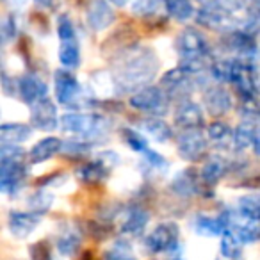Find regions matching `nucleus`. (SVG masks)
I'll return each instance as SVG.
<instances>
[{
	"label": "nucleus",
	"instance_id": "nucleus-1",
	"mask_svg": "<svg viewBox=\"0 0 260 260\" xmlns=\"http://www.w3.org/2000/svg\"><path fill=\"white\" fill-rule=\"evenodd\" d=\"M157 68L159 61L150 48L128 50V54L119 59L112 73L114 87L121 94L138 93L146 87V84L152 82L153 77L157 75Z\"/></svg>",
	"mask_w": 260,
	"mask_h": 260
},
{
	"label": "nucleus",
	"instance_id": "nucleus-2",
	"mask_svg": "<svg viewBox=\"0 0 260 260\" xmlns=\"http://www.w3.org/2000/svg\"><path fill=\"white\" fill-rule=\"evenodd\" d=\"M59 125L66 134L80 136L86 139L98 138L109 128V121L104 116L91 112H68L61 118Z\"/></svg>",
	"mask_w": 260,
	"mask_h": 260
},
{
	"label": "nucleus",
	"instance_id": "nucleus-3",
	"mask_svg": "<svg viewBox=\"0 0 260 260\" xmlns=\"http://www.w3.org/2000/svg\"><path fill=\"white\" fill-rule=\"evenodd\" d=\"M196 23L207 29L228 30L235 25V20L228 6H224L219 0H214V2H205L196 11Z\"/></svg>",
	"mask_w": 260,
	"mask_h": 260
},
{
	"label": "nucleus",
	"instance_id": "nucleus-4",
	"mask_svg": "<svg viewBox=\"0 0 260 260\" xmlns=\"http://www.w3.org/2000/svg\"><path fill=\"white\" fill-rule=\"evenodd\" d=\"M130 105L152 116H164L168 112V94L162 87L146 86L130 96Z\"/></svg>",
	"mask_w": 260,
	"mask_h": 260
},
{
	"label": "nucleus",
	"instance_id": "nucleus-5",
	"mask_svg": "<svg viewBox=\"0 0 260 260\" xmlns=\"http://www.w3.org/2000/svg\"><path fill=\"white\" fill-rule=\"evenodd\" d=\"M177 52L182 57V62L205 61L209 55V43L196 29H185L177 38Z\"/></svg>",
	"mask_w": 260,
	"mask_h": 260
},
{
	"label": "nucleus",
	"instance_id": "nucleus-6",
	"mask_svg": "<svg viewBox=\"0 0 260 260\" xmlns=\"http://www.w3.org/2000/svg\"><path fill=\"white\" fill-rule=\"evenodd\" d=\"M177 150H178V155L184 160L194 162V160H200L205 155L207 139L202 134V130H184L178 136Z\"/></svg>",
	"mask_w": 260,
	"mask_h": 260
},
{
	"label": "nucleus",
	"instance_id": "nucleus-7",
	"mask_svg": "<svg viewBox=\"0 0 260 260\" xmlns=\"http://www.w3.org/2000/svg\"><path fill=\"white\" fill-rule=\"evenodd\" d=\"M118 153H112V152H105L102 153L100 159L96 160H91V162L84 164L79 171H77V177L82 184H100L107 178L109 170H111V164L112 162H118Z\"/></svg>",
	"mask_w": 260,
	"mask_h": 260
},
{
	"label": "nucleus",
	"instance_id": "nucleus-8",
	"mask_svg": "<svg viewBox=\"0 0 260 260\" xmlns=\"http://www.w3.org/2000/svg\"><path fill=\"white\" fill-rule=\"evenodd\" d=\"M177 244H178V226L175 223L159 224L146 237V248L153 253L170 251Z\"/></svg>",
	"mask_w": 260,
	"mask_h": 260
},
{
	"label": "nucleus",
	"instance_id": "nucleus-9",
	"mask_svg": "<svg viewBox=\"0 0 260 260\" xmlns=\"http://www.w3.org/2000/svg\"><path fill=\"white\" fill-rule=\"evenodd\" d=\"M55 98L61 105H72L80 93V84L70 70H57L54 73Z\"/></svg>",
	"mask_w": 260,
	"mask_h": 260
},
{
	"label": "nucleus",
	"instance_id": "nucleus-10",
	"mask_svg": "<svg viewBox=\"0 0 260 260\" xmlns=\"http://www.w3.org/2000/svg\"><path fill=\"white\" fill-rule=\"evenodd\" d=\"M30 123L34 128L47 130V132L57 128V123H61V119H57V107L54 102L45 98L34 104L32 112H30Z\"/></svg>",
	"mask_w": 260,
	"mask_h": 260
},
{
	"label": "nucleus",
	"instance_id": "nucleus-11",
	"mask_svg": "<svg viewBox=\"0 0 260 260\" xmlns=\"http://www.w3.org/2000/svg\"><path fill=\"white\" fill-rule=\"evenodd\" d=\"M175 125L182 130H200L203 125V112L198 104L182 100L175 109Z\"/></svg>",
	"mask_w": 260,
	"mask_h": 260
},
{
	"label": "nucleus",
	"instance_id": "nucleus-12",
	"mask_svg": "<svg viewBox=\"0 0 260 260\" xmlns=\"http://www.w3.org/2000/svg\"><path fill=\"white\" fill-rule=\"evenodd\" d=\"M160 87L166 91L168 96H171V94L184 96L192 87V75L185 72L182 66H178V68H173L164 73L162 79H160Z\"/></svg>",
	"mask_w": 260,
	"mask_h": 260
},
{
	"label": "nucleus",
	"instance_id": "nucleus-13",
	"mask_svg": "<svg viewBox=\"0 0 260 260\" xmlns=\"http://www.w3.org/2000/svg\"><path fill=\"white\" fill-rule=\"evenodd\" d=\"M18 93L25 104L34 105L47 98L48 86L41 77L34 75V73H25L18 82Z\"/></svg>",
	"mask_w": 260,
	"mask_h": 260
},
{
	"label": "nucleus",
	"instance_id": "nucleus-14",
	"mask_svg": "<svg viewBox=\"0 0 260 260\" xmlns=\"http://www.w3.org/2000/svg\"><path fill=\"white\" fill-rule=\"evenodd\" d=\"M114 22V11L111 8L109 0H91L89 8H87V23L93 30H100L111 27Z\"/></svg>",
	"mask_w": 260,
	"mask_h": 260
},
{
	"label": "nucleus",
	"instance_id": "nucleus-15",
	"mask_svg": "<svg viewBox=\"0 0 260 260\" xmlns=\"http://www.w3.org/2000/svg\"><path fill=\"white\" fill-rule=\"evenodd\" d=\"M230 230L237 235L241 244L260 241V221L248 219L241 214H230Z\"/></svg>",
	"mask_w": 260,
	"mask_h": 260
},
{
	"label": "nucleus",
	"instance_id": "nucleus-16",
	"mask_svg": "<svg viewBox=\"0 0 260 260\" xmlns=\"http://www.w3.org/2000/svg\"><path fill=\"white\" fill-rule=\"evenodd\" d=\"M203 104L209 114L212 116H223L232 109V96L224 87L221 86H210L203 93Z\"/></svg>",
	"mask_w": 260,
	"mask_h": 260
},
{
	"label": "nucleus",
	"instance_id": "nucleus-17",
	"mask_svg": "<svg viewBox=\"0 0 260 260\" xmlns=\"http://www.w3.org/2000/svg\"><path fill=\"white\" fill-rule=\"evenodd\" d=\"M40 214H34V212H22V210H13L9 214V232H11L15 237L23 239L27 235H30L36 226L40 224Z\"/></svg>",
	"mask_w": 260,
	"mask_h": 260
},
{
	"label": "nucleus",
	"instance_id": "nucleus-18",
	"mask_svg": "<svg viewBox=\"0 0 260 260\" xmlns=\"http://www.w3.org/2000/svg\"><path fill=\"white\" fill-rule=\"evenodd\" d=\"M23 177H25V168L22 160L18 162H0V189L2 192H15L20 187Z\"/></svg>",
	"mask_w": 260,
	"mask_h": 260
},
{
	"label": "nucleus",
	"instance_id": "nucleus-19",
	"mask_svg": "<svg viewBox=\"0 0 260 260\" xmlns=\"http://www.w3.org/2000/svg\"><path fill=\"white\" fill-rule=\"evenodd\" d=\"M226 45L235 52L237 55H241L242 59L255 57L256 54V41L253 40V36L246 30H232L228 34Z\"/></svg>",
	"mask_w": 260,
	"mask_h": 260
},
{
	"label": "nucleus",
	"instance_id": "nucleus-20",
	"mask_svg": "<svg viewBox=\"0 0 260 260\" xmlns=\"http://www.w3.org/2000/svg\"><path fill=\"white\" fill-rule=\"evenodd\" d=\"M194 228L198 234L207 235V237H214V235H223L224 232L230 230V214H223L219 217H207L200 216L196 217Z\"/></svg>",
	"mask_w": 260,
	"mask_h": 260
},
{
	"label": "nucleus",
	"instance_id": "nucleus-21",
	"mask_svg": "<svg viewBox=\"0 0 260 260\" xmlns=\"http://www.w3.org/2000/svg\"><path fill=\"white\" fill-rule=\"evenodd\" d=\"M62 145H64V141L59 139V138L41 139V141L36 143L34 148L30 150V153H29L30 162L40 164V162H45V160L52 159V157H55L59 152H62Z\"/></svg>",
	"mask_w": 260,
	"mask_h": 260
},
{
	"label": "nucleus",
	"instance_id": "nucleus-22",
	"mask_svg": "<svg viewBox=\"0 0 260 260\" xmlns=\"http://www.w3.org/2000/svg\"><path fill=\"white\" fill-rule=\"evenodd\" d=\"M148 212L141 207H132L126 210L125 217L121 221V232L126 235H139L148 224Z\"/></svg>",
	"mask_w": 260,
	"mask_h": 260
},
{
	"label": "nucleus",
	"instance_id": "nucleus-23",
	"mask_svg": "<svg viewBox=\"0 0 260 260\" xmlns=\"http://www.w3.org/2000/svg\"><path fill=\"white\" fill-rule=\"evenodd\" d=\"M32 136V128L23 123H4L0 126V141L2 145H20Z\"/></svg>",
	"mask_w": 260,
	"mask_h": 260
},
{
	"label": "nucleus",
	"instance_id": "nucleus-24",
	"mask_svg": "<svg viewBox=\"0 0 260 260\" xmlns=\"http://www.w3.org/2000/svg\"><path fill=\"white\" fill-rule=\"evenodd\" d=\"M139 128H141L143 132H146L150 138L155 139L157 143H168L171 139V136H173L170 125H168L164 119L157 118V116L141 119V121H139Z\"/></svg>",
	"mask_w": 260,
	"mask_h": 260
},
{
	"label": "nucleus",
	"instance_id": "nucleus-25",
	"mask_svg": "<svg viewBox=\"0 0 260 260\" xmlns=\"http://www.w3.org/2000/svg\"><path fill=\"white\" fill-rule=\"evenodd\" d=\"M226 162H224L221 157H212L209 159L202 168V173H200V178L205 185H216L221 178L226 173Z\"/></svg>",
	"mask_w": 260,
	"mask_h": 260
},
{
	"label": "nucleus",
	"instance_id": "nucleus-26",
	"mask_svg": "<svg viewBox=\"0 0 260 260\" xmlns=\"http://www.w3.org/2000/svg\"><path fill=\"white\" fill-rule=\"evenodd\" d=\"M164 8H166L168 15L177 22H187L192 16H196L191 0H164Z\"/></svg>",
	"mask_w": 260,
	"mask_h": 260
},
{
	"label": "nucleus",
	"instance_id": "nucleus-27",
	"mask_svg": "<svg viewBox=\"0 0 260 260\" xmlns=\"http://www.w3.org/2000/svg\"><path fill=\"white\" fill-rule=\"evenodd\" d=\"M256 128H258V126H255L253 121H244L234 130V146L237 152H242V150H246L248 146H253Z\"/></svg>",
	"mask_w": 260,
	"mask_h": 260
},
{
	"label": "nucleus",
	"instance_id": "nucleus-28",
	"mask_svg": "<svg viewBox=\"0 0 260 260\" xmlns=\"http://www.w3.org/2000/svg\"><path fill=\"white\" fill-rule=\"evenodd\" d=\"M207 136H209L210 141L216 146H219V148L228 146V143H234V132H232V128L224 121L210 123L209 128H207Z\"/></svg>",
	"mask_w": 260,
	"mask_h": 260
},
{
	"label": "nucleus",
	"instance_id": "nucleus-29",
	"mask_svg": "<svg viewBox=\"0 0 260 260\" xmlns=\"http://www.w3.org/2000/svg\"><path fill=\"white\" fill-rule=\"evenodd\" d=\"M59 61L62 62V66L66 68H77L80 62V48L79 43L75 40L61 41V47H59Z\"/></svg>",
	"mask_w": 260,
	"mask_h": 260
},
{
	"label": "nucleus",
	"instance_id": "nucleus-30",
	"mask_svg": "<svg viewBox=\"0 0 260 260\" xmlns=\"http://www.w3.org/2000/svg\"><path fill=\"white\" fill-rule=\"evenodd\" d=\"M171 189L180 196H192L198 187H196V178L191 171H184V173L177 175L175 180L171 182Z\"/></svg>",
	"mask_w": 260,
	"mask_h": 260
},
{
	"label": "nucleus",
	"instance_id": "nucleus-31",
	"mask_svg": "<svg viewBox=\"0 0 260 260\" xmlns=\"http://www.w3.org/2000/svg\"><path fill=\"white\" fill-rule=\"evenodd\" d=\"M241 216L248 217V219H255L260 221V192L256 194H248V196H242L239 200V210H237Z\"/></svg>",
	"mask_w": 260,
	"mask_h": 260
},
{
	"label": "nucleus",
	"instance_id": "nucleus-32",
	"mask_svg": "<svg viewBox=\"0 0 260 260\" xmlns=\"http://www.w3.org/2000/svg\"><path fill=\"white\" fill-rule=\"evenodd\" d=\"M79 246H80V234H79V232H75V230L62 232L61 237L57 239V249L66 256L77 253Z\"/></svg>",
	"mask_w": 260,
	"mask_h": 260
},
{
	"label": "nucleus",
	"instance_id": "nucleus-33",
	"mask_svg": "<svg viewBox=\"0 0 260 260\" xmlns=\"http://www.w3.org/2000/svg\"><path fill=\"white\" fill-rule=\"evenodd\" d=\"M104 260H136V255L130 248L128 242L116 241L111 248L105 251Z\"/></svg>",
	"mask_w": 260,
	"mask_h": 260
},
{
	"label": "nucleus",
	"instance_id": "nucleus-34",
	"mask_svg": "<svg viewBox=\"0 0 260 260\" xmlns=\"http://www.w3.org/2000/svg\"><path fill=\"white\" fill-rule=\"evenodd\" d=\"M52 202H54V198H52L50 192H47V191H38V192H34V194L30 196L29 202H27V205H29L30 212L40 214V216H41V214H45L48 209H50Z\"/></svg>",
	"mask_w": 260,
	"mask_h": 260
},
{
	"label": "nucleus",
	"instance_id": "nucleus-35",
	"mask_svg": "<svg viewBox=\"0 0 260 260\" xmlns=\"http://www.w3.org/2000/svg\"><path fill=\"white\" fill-rule=\"evenodd\" d=\"M241 251V241L237 239V235L232 230L224 232L221 237V255L226 258H235Z\"/></svg>",
	"mask_w": 260,
	"mask_h": 260
},
{
	"label": "nucleus",
	"instance_id": "nucleus-36",
	"mask_svg": "<svg viewBox=\"0 0 260 260\" xmlns=\"http://www.w3.org/2000/svg\"><path fill=\"white\" fill-rule=\"evenodd\" d=\"M121 136H123V139H125L126 145H128L132 150H136V152L145 153L146 150H148V143H146V139L143 138V134H139L138 130L123 128L121 130Z\"/></svg>",
	"mask_w": 260,
	"mask_h": 260
},
{
	"label": "nucleus",
	"instance_id": "nucleus-37",
	"mask_svg": "<svg viewBox=\"0 0 260 260\" xmlns=\"http://www.w3.org/2000/svg\"><path fill=\"white\" fill-rule=\"evenodd\" d=\"M164 4V0H134L132 13L136 16H152L159 11V8Z\"/></svg>",
	"mask_w": 260,
	"mask_h": 260
},
{
	"label": "nucleus",
	"instance_id": "nucleus-38",
	"mask_svg": "<svg viewBox=\"0 0 260 260\" xmlns=\"http://www.w3.org/2000/svg\"><path fill=\"white\" fill-rule=\"evenodd\" d=\"M241 116H244L246 121H260V104L256 98H249V100L241 102Z\"/></svg>",
	"mask_w": 260,
	"mask_h": 260
},
{
	"label": "nucleus",
	"instance_id": "nucleus-39",
	"mask_svg": "<svg viewBox=\"0 0 260 260\" xmlns=\"http://www.w3.org/2000/svg\"><path fill=\"white\" fill-rule=\"evenodd\" d=\"M25 152L16 145H2L0 148V162H18L23 159Z\"/></svg>",
	"mask_w": 260,
	"mask_h": 260
},
{
	"label": "nucleus",
	"instance_id": "nucleus-40",
	"mask_svg": "<svg viewBox=\"0 0 260 260\" xmlns=\"http://www.w3.org/2000/svg\"><path fill=\"white\" fill-rule=\"evenodd\" d=\"M57 34H59V40H61V41L75 40V29H73V23L66 15L59 16V20H57Z\"/></svg>",
	"mask_w": 260,
	"mask_h": 260
},
{
	"label": "nucleus",
	"instance_id": "nucleus-41",
	"mask_svg": "<svg viewBox=\"0 0 260 260\" xmlns=\"http://www.w3.org/2000/svg\"><path fill=\"white\" fill-rule=\"evenodd\" d=\"M0 32H2V41H4V43H9V41L15 40V36H16V18H15V15L6 16L4 22H2V29H0Z\"/></svg>",
	"mask_w": 260,
	"mask_h": 260
},
{
	"label": "nucleus",
	"instance_id": "nucleus-42",
	"mask_svg": "<svg viewBox=\"0 0 260 260\" xmlns=\"http://www.w3.org/2000/svg\"><path fill=\"white\" fill-rule=\"evenodd\" d=\"M89 148L91 145L86 141H64L62 153H66V155H84Z\"/></svg>",
	"mask_w": 260,
	"mask_h": 260
},
{
	"label": "nucleus",
	"instance_id": "nucleus-43",
	"mask_svg": "<svg viewBox=\"0 0 260 260\" xmlns=\"http://www.w3.org/2000/svg\"><path fill=\"white\" fill-rule=\"evenodd\" d=\"M30 256L32 260H52V253L47 242H36L30 246Z\"/></svg>",
	"mask_w": 260,
	"mask_h": 260
},
{
	"label": "nucleus",
	"instance_id": "nucleus-44",
	"mask_svg": "<svg viewBox=\"0 0 260 260\" xmlns=\"http://www.w3.org/2000/svg\"><path fill=\"white\" fill-rule=\"evenodd\" d=\"M143 157H145V160L150 164V166H153V168H166V160H164V157L160 155V153H157V152H153V150H146L145 153H143Z\"/></svg>",
	"mask_w": 260,
	"mask_h": 260
},
{
	"label": "nucleus",
	"instance_id": "nucleus-45",
	"mask_svg": "<svg viewBox=\"0 0 260 260\" xmlns=\"http://www.w3.org/2000/svg\"><path fill=\"white\" fill-rule=\"evenodd\" d=\"M2 87H4V93L9 94V96H13V94H15L16 87H13V89H11V79L8 77V73H4V75H2Z\"/></svg>",
	"mask_w": 260,
	"mask_h": 260
},
{
	"label": "nucleus",
	"instance_id": "nucleus-46",
	"mask_svg": "<svg viewBox=\"0 0 260 260\" xmlns=\"http://www.w3.org/2000/svg\"><path fill=\"white\" fill-rule=\"evenodd\" d=\"M253 150H255L256 155H260V126L256 128L255 139H253Z\"/></svg>",
	"mask_w": 260,
	"mask_h": 260
},
{
	"label": "nucleus",
	"instance_id": "nucleus-47",
	"mask_svg": "<svg viewBox=\"0 0 260 260\" xmlns=\"http://www.w3.org/2000/svg\"><path fill=\"white\" fill-rule=\"evenodd\" d=\"M36 2V6H40V8H50L52 4H54V0H34Z\"/></svg>",
	"mask_w": 260,
	"mask_h": 260
},
{
	"label": "nucleus",
	"instance_id": "nucleus-48",
	"mask_svg": "<svg viewBox=\"0 0 260 260\" xmlns=\"http://www.w3.org/2000/svg\"><path fill=\"white\" fill-rule=\"evenodd\" d=\"M112 6H116V8H123V6L128 4V0H109Z\"/></svg>",
	"mask_w": 260,
	"mask_h": 260
},
{
	"label": "nucleus",
	"instance_id": "nucleus-49",
	"mask_svg": "<svg viewBox=\"0 0 260 260\" xmlns=\"http://www.w3.org/2000/svg\"><path fill=\"white\" fill-rule=\"evenodd\" d=\"M8 4H11V6H15V8H18V6H22L25 0H6Z\"/></svg>",
	"mask_w": 260,
	"mask_h": 260
},
{
	"label": "nucleus",
	"instance_id": "nucleus-50",
	"mask_svg": "<svg viewBox=\"0 0 260 260\" xmlns=\"http://www.w3.org/2000/svg\"><path fill=\"white\" fill-rule=\"evenodd\" d=\"M82 260H94V258H93V256H91V253H87V255H86V256H84V258H82Z\"/></svg>",
	"mask_w": 260,
	"mask_h": 260
},
{
	"label": "nucleus",
	"instance_id": "nucleus-51",
	"mask_svg": "<svg viewBox=\"0 0 260 260\" xmlns=\"http://www.w3.org/2000/svg\"><path fill=\"white\" fill-rule=\"evenodd\" d=\"M253 4H256V6H260V0H251Z\"/></svg>",
	"mask_w": 260,
	"mask_h": 260
},
{
	"label": "nucleus",
	"instance_id": "nucleus-52",
	"mask_svg": "<svg viewBox=\"0 0 260 260\" xmlns=\"http://www.w3.org/2000/svg\"><path fill=\"white\" fill-rule=\"evenodd\" d=\"M256 20H258V23H260V11L256 13Z\"/></svg>",
	"mask_w": 260,
	"mask_h": 260
},
{
	"label": "nucleus",
	"instance_id": "nucleus-53",
	"mask_svg": "<svg viewBox=\"0 0 260 260\" xmlns=\"http://www.w3.org/2000/svg\"><path fill=\"white\" fill-rule=\"evenodd\" d=\"M205 2H214V0H203V4H205Z\"/></svg>",
	"mask_w": 260,
	"mask_h": 260
}]
</instances>
